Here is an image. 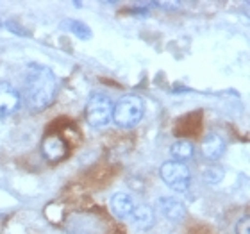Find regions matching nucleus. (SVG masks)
Segmentation results:
<instances>
[{"instance_id": "obj_1", "label": "nucleus", "mask_w": 250, "mask_h": 234, "mask_svg": "<svg viewBox=\"0 0 250 234\" xmlns=\"http://www.w3.org/2000/svg\"><path fill=\"white\" fill-rule=\"evenodd\" d=\"M56 97V77L47 66L31 64L25 83L27 106L32 111H43L54 102Z\"/></svg>"}, {"instance_id": "obj_2", "label": "nucleus", "mask_w": 250, "mask_h": 234, "mask_svg": "<svg viewBox=\"0 0 250 234\" xmlns=\"http://www.w3.org/2000/svg\"><path fill=\"white\" fill-rule=\"evenodd\" d=\"M143 118V100L140 97L129 95L120 99V102L113 106V122L122 129H132Z\"/></svg>"}, {"instance_id": "obj_3", "label": "nucleus", "mask_w": 250, "mask_h": 234, "mask_svg": "<svg viewBox=\"0 0 250 234\" xmlns=\"http://www.w3.org/2000/svg\"><path fill=\"white\" fill-rule=\"evenodd\" d=\"M159 175L170 190L177 193L186 191L189 188V181H191V172L186 167V163L167 161L159 170Z\"/></svg>"}, {"instance_id": "obj_4", "label": "nucleus", "mask_w": 250, "mask_h": 234, "mask_svg": "<svg viewBox=\"0 0 250 234\" xmlns=\"http://www.w3.org/2000/svg\"><path fill=\"white\" fill-rule=\"evenodd\" d=\"M113 118V104L104 95H95L86 104V122L91 127H104Z\"/></svg>"}, {"instance_id": "obj_5", "label": "nucleus", "mask_w": 250, "mask_h": 234, "mask_svg": "<svg viewBox=\"0 0 250 234\" xmlns=\"http://www.w3.org/2000/svg\"><path fill=\"white\" fill-rule=\"evenodd\" d=\"M20 106V95L9 83H0V113L11 115Z\"/></svg>"}, {"instance_id": "obj_6", "label": "nucleus", "mask_w": 250, "mask_h": 234, "mask_svg": "<svg viewBox=\"0 0 250 234\" xmlns=\"http://www.w3.org/2000/svg\"><path fill=\"white\" fill-rule=\"evenodd\" d=\"M42 150H43V156L47 157L48 161H59L66 154V145H64V141L59 136L52 134V136H47L43 140Z\"/></svg>"}, {"instance_id": "obj_7", "label": "nucleus", "mask_w": 250, "mask_h": 234, "mask_svg": "<svg viewBox=\"0 0 250 234\" xmlns=\"http://www.w3.org/2000/svg\"><path fill=\"white\" fill-rule=\"evenodd\" d=\"M225 152V141L218 134H208L202 141V154L206 159L216 161L224 156Z\"/></svg>"}, {"instance_id": "obj_8", "label": "nucleus", "mask_w": 250, "mask_h": 234, "mask_svg": "<svg viewBox=\"0 0 250 234\" xmlns=\"http://www.w3.org/2000/svg\"><path fill=\"white\" fill-rule=\"evenodd\" d=\"M130 216H132V222H134L136 227L141 229V231L152 229L154 224H156V214H154V209H152L150 206H145V204H141V206H138V208L132 209Z\"/></svg>"}, {"instance_id": "obj_9", "label": "nucleus", "mask_w": 250, "mask_h": 234, "mask_svg": "<svg viewBox=\"0 0 250 234\" xmlns=\"http://www.w3.org/2000/svg\"><path fill=\"white\" fill-rule=\"evenodd\" d=\"M159 211L172 222H181L186 216V208L183 206V202H179L175 198H159Z\"/></svg>"}, {"instance_id": "obj_10", "label": "nucleus", "mask_w": 250, "mask_h": 234, "mask_svg": "<svg viewBox=\"0 0 250 234\" xmlns=\"http://www.w3.org/2000/svg\"><path fill=\"white\" fill-rule=\"evenodd\" d=\"M111 209L115 216L118 218H127L130 216L132 209H134V204H132V198L127 193H115L113 198H111Z\"/></svg>"}, {"instance_id": "obj_11", "label": "nucleus", "mask_w": 250, "mask_h": 234, "mask_svg": "<svg viewBox=\"0 0 250 234\" xmlns=\"http://www.w3.org/2000/svg\"><path fill=\"white\" fill-rule=\"evenodd\" d=\"M170 154H172L173 161L186 163L193 156V145L186 140H179L170 147Z\"/></svg>"}, {"instance_id": "obj_12", "label": "nucleus", "mask_w": 250, "mask_h": 234, "mask_svg": "<svg viewBox=\"0 0 250 234\" xmlns=\"http://www.w3.org/2000/svg\"><path fill=\"white\" fill-rule=\"evenodd\" d=\"M62 27L70 31L72 34L79 38V40H91V31H89V27L86 23L79 20H64L62 21Z\"/></svg>"}, {"instance_id": "obj_13", "label": "nucleus", "mask_w": 250, "mask_h": 234, "mask_svg": "<svg viewBox=\"0 0 250 234\" xmlns=\"http://www.w3.org/2000/svg\"><path fill=\"white\" fill-rule=\"evenodd\" d=\"M204 181L209 182V184H218L222 181V177H224V172H222V168L218 167H208L204 170L202 173Z\"/></svg>"}, {"instance_id": "obj_14", "label": "nucleus", "mask_w": 250, "mask_h": 234, "mask_svg": "<svg viewBox=\"0 0 250 234\" xmlns=\"http://www.w3.org/2000/svg\"><path fill=\"white\" fill-rule=\"evenodd\" d=\"M236 234H250V218L243 216L236 225Z\"/></svg>"}, {"instance_id": "obj_15", "label": "nucleus", "mask_w": 250, "mask_h": 234, "mask_svg": "<svg viewBox=\"0 0 250 234\" xmlns=\"http://www.w3.org/2000/svg\"><path fill=\"white\" fill-rule=\"evenodd\" d=\"M5 27L9 29L11 32H15V34H18V36H27V31L25 29H21L20 23H16V21H5Z\"/></svg>"}, {"instance_id": "obj_16", "label": "nucleus", "mask_w": 250, "mask_h": 234, "mask_svg": "<svg viewBox=\"0 0 250 234\" xmlns=\"http://www.w3.org/2000/svg\"><path fill=\"white\" fill-rule=\"evenodd\" d=\"M130 13H132V15H136V16H138V15H141V16L148 15V11H146V9H132Z\"/></svg>"}]
</instances>
